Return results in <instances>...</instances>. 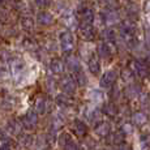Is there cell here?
<instances>
[{
  "instance_id": "cell-5",
  "label": "cell",
  "mask_w": 150,
  "mask_h": 150,
  "mask_svg": "<svg viewBox=\"0 0 150 150\" xmlns=\"http://www.w3.org/2000/svg\"><path fill=\"white\" fill-rule=\"evenodd\" d=\"M116 107L115 106H112V105H107L106 106V114L110 115V116H115L116 115Z\"/></svg>"
},
{
  "instance_id": "cell-4",
  "label": "cell",
  "mask_w": 150,
  "mask_h": 150,
  "mask_svg": "<svg viewBox=\"0 0 150 150\" xmlns=\"http://www.w3.org/2000/svg\"><path fill=\"white\" fill-rule=\"evenodd\" d=\"M124 138H125V133L124 132H116V133H114L112 134V142H115V144H122L124 142Z\"/></svg>"
},
{
  "instance_id": "cell-6",
  "label": "cell",
  "mask_w": 150,
  "mask_h": 150,
  "mask_svg": "<svg viewBox=\"0 0 150 150\" xmlns=\"http://www.w3.org/2000/svg\"><path fill=\"white\" fill-rule=\"evenodd\" d=\"M138 93H140V89L138 88H131V89H127V94H128L131 98H134L138 96Z\"/></svg>"
},
{
  "instance_id": "cell-3",
  "label": "cell",
  "mask_w": 150,
  "mask_h": 150,
  "mask_svg": "<svg viewBox=\"0 0 150 150\" xmlns=\"http://www.w3.org/2000/svg\"><path fill=\"white\" fill-rule=\"evenodd\" d=\"M108 132H110L108 123H100V125L97 128V133L99 136H106V134H108Z\"/></svg>"
},
{
  "instance_id": "cell-1",
  "label": "cell",
  "mask_w": 150,
  "mask_h": 150,
  "mask_svg": "<svg viewBox=\"0 0 150 150\" xmlns=\"http://www.w3.org/2000/svg\"><path fill=\"white\" fill-rule=\"evenodd\" d=\"M146 122H148V117H146V115L144 114V112H136V114L133 115V124L134 125H144Z\"/></svg>"
},
{
  "instance_id": "cell-7",
  "label": "cell",
  "mask_w": 150,
  "mask_h": 150,
  "mask_svg": "<svg viewBox=\"0 0 150 150\" xmlns=\"http://www.w3.org/2000/svg\"><path fill=\"white\" fill-rule=\"evenodd\" d=\"M117 150H131V148H129V146H127V145H120L119 148H117Z\"/></svg>"
},
{
  "instance_id": "cell-2",
  "label": "cell",
  "mask_w": 150,
  "mask_h": 150,
  "mask_svg": "<svg viewBox=\"0 0 150 150\" xmlns=\"http://www.w3.org/2000/svg\"><path fill=\"white\" fill-rule=\"evenodd\" d=\"M115 76H116V74H115L114 71H108L107 73L105 74V77L102 79V85L103 86H110L112 82L115 81Z\"/></svg>"
}]
</instances>
